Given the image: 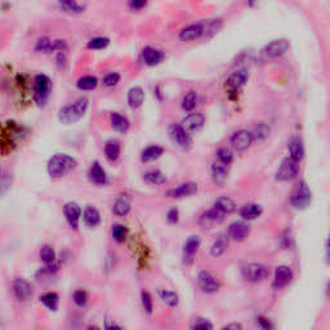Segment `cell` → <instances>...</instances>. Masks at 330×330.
<instances>
[{"label":"cell","mask_w":330,"mask_h":330,"mask_svg":"<svg viewBox=\"0 0 330 330\" xmlns=\"http://www.w3.org/2000/svg\"><path fill=\"white\" fill-rule=\"evenodd\" d=\"M88 106H89V100L87 97H80L74 103H71L68 106H65L64 109L60 110L58 119H60V122L66 125L75 124L87 112Z\"/></svg>","instance_id":"1"},{"label":"cell","mask_w":330,"mask_h":330,"mask_svg":"<svg viewBox=\"0 0 330 330\" xmlns=\"http://www.w3.org/2000/svg\"><path fill=\"white\" fill-rule=\"evenodd\" d=\"M76 167V160L67 154H57L48 161V173L52 178H61Z\"/></svg>","instance_id":"2"},{"label":"cell","mask_w":330,"mask_h":330,"mask_svg":"<svg viewBox=\"0 0 330 330\" xmlns=\"http://www.w3.org/2000/svg\"><path fill=\"white\" fill-rule=\"evenodd\" d=\"M52 90V81L47 75H36L34 80V101L38 106H44Z\"/></svg>","instance_id":"3"},{"label":"cell","mask_w":330,"mask_h":330,"mask_svg":"<svg viewBox=\"0 0 330 330\" xmlns=\"http://www.w3.org/2000/svg\"><path fill=\"white\" fill-rule=\"evenodd\" d=\"M244 279L250 282H260L267 279L269 275V271L264 264L261 263H249L243 268Z\"/></svg>","instance_id":"4"},{"label":"cell","mask_w":330,"mask_h":330,"mask_svg":"<svg viewBox=\"0 0 330 330\" xmlns=\"http://www.w3.org/2000/svg\"><path fill=\"white\" fill-rule=\"evenodd\" d=\"M299 161L294 160L292 157L289 156L286 157L285 160L282 161L280 168L277 169V173H276V180L282 181V182H285V181H292L293 178L297 177L299 172Z\"/></svg>","instance_id":"5"},{"label":"cell","mask_w":330,"mask_h":330,"mask_svg":"<svg viewBox=\"0 0 330 330\" xmlns=\"http://www.w3.org/2000/svg\"><path fill=\"white\" fill-rule=\"evenodd\" d=\"M310 201H311V191L308 189L307 183L302 181L293 193L290 202L295 209H303L310 204Z\"/></svg>","instance_id":"6"},{"label":"cell","mask_w":330,"mask_h":330,"mask_svg":"<svg viewBox=\"0 0 330 330\" xmlns=\"http://www.w3.org/2000/svg\"><path fill=\"white\" fill-rule=\"evenodd\" d=\"M254 142L253 133L247 129H240L231 135V144L236 151H245Z\"/></svg>","instance_id":"7"},{"label":"cell","mask_w":330,"mask_h":330,"mask_svg":"<svg viewBox=\"0 0 330 330\" xmlns=\"http://www.w3.org/2000/svg\"><path fill=\"white\" fill-rule=\"evenodd\" d=\"M170 135L173 138V141L183 150H187L193 144V138L181 124H173L170 127Z\"/></svg>","instance_id":"8"},{"label":"cell","mask_w":330,"mask_h":330,"mask_svg":"<svg viewBox=\"0 0 330 330\" xmlns=\"http://www.w3.org/2000/svg\"><path fill=\"white\" fill-rule=\"evenodd\" d=\"M198 282L202 292L206 294H213V293L218 292L219 289V282L218 280L215 279L214 276L208 271H201L198 276Z\"/></svg>","instance_id":"9"},{"label":"cell","mask_w":330,"mask_h":330,"mask_svg":"<svg viewBox=\"0 0 330 330\" xmlns=\"http://www.w3.org/2000/svg\"><path fill=\"white\" fill-rule=\"evenodd\" d=\"M64 214L66 217V221L68 222L71 228L77 230L79 227V221L81 217V208L77 205L76 202H66L64 206Z\"/></svg>","instance_id":"10"},{"label":"cell","mask_w":330,"mask_h":330,"mask_svg":"<svg viewBox=\"0 0 330 330\" xmlns=\"http://www.w3.org/2000/svg\"><path fill=\"white\" fill-rule=\"evenodd\" d=\"M13 293L16 295V298L21 302H25L32 297V286L25 279L17 277L14 279L12 284Z\"/></svg>","instance_id":"11"},{"label":"cell","mask_w":330,"mask_h":330,"mask_svg":"<svg viewBox=\"0 0 330 330\" xmlns=\"http://www.w3.org/2000/svg\"><path fill=\"white\" fill-rule=\"evenodd\" d=\"M289 49V43L285 39H276L272 40L264 48V55L268 58H277L285 55V52Z\"/></svg>","instance_id":"12"},{"label":"cell","mask_w":330,"mask_h":330,"mask_svg":"<svg viewBox=\"0 0 330 330\" xmlns=\"http://www.w3.org/2000/svg\"><path fill=\"white\" fill-rule=\"evenodd\" d=\"M198 189L199 187L196 183L186 182L180 185V186L170 189L168 191V196L172 199H182V198H187V196H191L198 193Z\"/></svg>","instance_id":"13"},{"label":"cell","mask_w":330,"mask_h":330,"mask_svg":"<svg viewBox=\"0 0 330 330\" xmlns=\"http://www.w3.org/2000/svg\"><path fill=\"white\" fill-rule=\"evenodd\" d=\"M250 234V226L245 222H234L228 227V236L235 241L245 240Z\"/></svg>","instance_id":"14"},{"label":"cell","mask_w":330,"mask_h":330,"mask_svg":"<svg viewBox=\"0 0 330 330\" xmlns=\"http://www.w3.org/2000/svg\"><path fill=\"white\" fill-rule=\"evenodd\" d=\"M248 77H249L248 71L245 70V68H240V70L234 71V72L227 77L226 85H227V88L230 90L236 92V90H239L241 87H243L244 84L247 83Z\"/></svg>","instance_id":"15"},{"label":"cell","mask_w":330,"mask_h":330,"mask_svg":"<svg viewBox=\"0 0 330 330\" xmlns=\"http://www.w3.org/2000/svg\"><path fill=\"white\" fill-rule=\"evenodd\" d=\"M293 280L292 269L286 266H280L275 269V279H273V288L282 289L290 284Z\"/></svg>","instance_id":"16"},{"label":"cell","mask_w":330,"mask_h":330,"mask_svg":"<svg viewBox=\"0 0 330 330\" xmlns=\"http://www.w3.org/2000/svg\"><path fill=\"white\" fill-rule=\"evenodd\" d=\"M204 123H205V116L200 114V112H194V114H190V115H187L186 118L183 119L181 125L189 133H191V132H198L200 128H202Z\"/></svg>","instance_id":"17"},{"label":"cell","mask_w":330,"mask_h":330,"mask_svg":"<svg viewBox=\"0 0 330 330\" xmlns=\"http://www.w3.org/2000/svg\"><path fill=\"white\" fill-rule=\"evenodd\" d=\"M204 35V26L202 23H193L181 30L180 39L182 42H193Z\"/></svg>","instance_id":"18"},{"label":"cell","mask_w":330,"mask_h":330,"mask_svg":"<svg viewBox=\"0 0 330 330\" xmlns=\"http://www.w3.org/2000/svg\"><path fill=\"white\" fill-rule=\"evenodd\" d=\"M200 240L199 236H191L189 237V240L185 243V247H183V258H185V262L186 263H193L194 258H195L196 253L200 248Z\"/></svg>","instance_id":"19"},{"label":"cell","mask_w":330,"mask_h":330,"mask_svg":"<svg viewBox=\"0 0 330 330\" xmlns=\"http://www.w3.org/2000/svg\"><path fill=\"white\" fill-rule=\"evenodd\" d=\"M223 219L224 215L219 212L218 209L213 206L212 209L206 210V212L200 217V224H201L204 228H209L212 227L213 224L222 222Z\"/></svg>","instance_id":"20"},{"label":"cell","mask_w":330,"mask_h":330,"mask_svg":"<svg viewBox=\"0 0 330 330\" xmlns=\"http://www.w3.org/2000/svg\"><path fill=\"white\" fill-rule=\"evenodd\" d=\"M142 58L147 66H156L164 60V53L159 49L152 48V47H146L142 51Z\"/></svg>","instance_id":"21"},{"label":"cell","mask_w":330,"mask_h":330,"mask_svg":"<svg viewBox=\"0 0 330 330\" xmlns=\"http://www.w3.org/2000/svg\"><path fill=\"white\" fill-rule=\"evenodd\" d=\"M89 178L97 186H105L107 183L106 172L101 167V164L98 161L92 164V167L89 169Z\"/></svg>","instance_id":"22"},{"label":"cell","mask_w":330,"mask_h":330,"mask_svg":"<svg viewBox=\"0 0 330 330\" xmlns=\"http://www.w3.org/2000/svg\"><path fill=\"white\" fill-rule=\"evenodd\" d=\"M83 221L88 227H96V226H98L101 222V214L100 212H98V209L92 205L87 206V208L84 209Z\"/></svg>","instance_id":"23"},{"label":"cell","mask_w":330,"mask_h":330,"mask_svg":"<svg viewBox=\"0 0 330 330\" xmlns=\"http://www.w3.org/2000/svg\"><path fill=\"white\" fill-rule=\"evenodd\" d=\"M289 154L290 157L297 161H301L305 156V146L302 142L301 138L294 137L292 138V141L289 142Z\"/></svg>","instance_id":"24"},{"label":"cell","mask_w":330,"mask_h":330,"mask_svg":"<svg viewBox=\"0 0 330 330\" xmlns=\"http://www.w3.org/2000/svg\"><path fill=\"white\" fill-rule=\"evenodd\" d=\"M111 125L112 128L115 129L116 132L119 133H127L131 127V123L125 116H123L122 114H119V112H112L111 114Z\"/></svg>","instance_id":"25"},{"label":"cell","mask_w":330,"mask_h":330,"mask_svg":"<svg viewBox=\"0 0 330 330\" xmlns=\"http://www.w3.org/2000/svg\"><path fill=\"white\" fill-rule=\"evenodd\" d=\"M144 101V92L141 87L132 88L128 92V103L132 109H139Z\"/></svg>","instance_id":"26"},{"label":"cell","mask_w":330,"mask_h":330,"mask_svg":"<svg viewBox=\"0 0 330 330\" xmlns=\"http://www.w3.org/2000/svg\"><path fill=\"white\" fill-rule=\"evenodd\" d=\"M262 214V208L258 204H247L240 209V217L244 221H253Z\"/></svg>","instance_id":"27"},{"label":"cell","mask_w":330,"mask_h":330,"mask_svg":"<svg viewBox=\"0 0 330 330\" xmlns=\"http://www.w3.org/2000/svg\"><path fill=\"white\" fill-rule=\"evenodd\" d=\"M163 154H164V147H161L159 144H152V146H148L147 148H144L143 152H142L141 160L143 161V163L157 160L159 157H161V155Z\"/></svg>","instance_id":"28"},{"label":"cell","mask_w":330,"mask_h":330,"mask_svg":"<svg viewBox=\"0 0 330 330\" xmlns=\"http://www.w3.org/2000/svg\"><path fill=\"white\" fill-rule=\"evenodd\" d=\"M214 208H217L222 214L226 217V215L231 214L236 209L234 200H231L230 198H226V196H221L218 199L214 201Z\"/></svg>","instance_id":"29"},{"label":"cell","mask_w":330,"mask_h":330,"mask_svg":"<svg viewBox=\"0 0 330 330\" xmlns=\"http://www.w3.org/2000/svg\"><path fill=\"white\" fill-rule=\"evenodd\" d=\"M58 6L68 14H80L84 12V6L76 0H58Z\"/></svg>","instance_id":"30"},{"label":"cell","mask_w":330,"mask_h":330,"mask_svg":"<svg viewBox=\"0 0 330 330\" xmlns=\"http://www.w3.org/2000/svg\"><path fill=\"white\" fill-rule=\"evenodd\" d=\"M105 154L110 161H116L122 154V146L118 141L111 139L105 144Z\"/></svg>","instance_id":"31"},{"label":"cell","mask_w":330,"mask_h":330,"mask_svg":"<svg viewBox=\"0 0 330 330\" xmlns=\"http://www.w3.org/2000/svg\"><path fill=\"white\" fill-rule=\"evenodd\" d=\"M40 302L51 311H57L58 305H60V295L55 292L45 293L40 297Z\"/></svg>","instance_id":"32"},{"label":"cell","mask_w":330,"mask_h":330,"mask_svg":"<svg viewBox=\"0 0 330 330\" xmlns=\"http://www.w3.org/2000/svg\"><path fill=\"white\" fill-rule=\"evenodd\" d=\"M143 181L148 185H164L167 182V177L164 176L163 172L160 170H150L147 173L143 174Z\"/></svg>","instance_id":"33"},{"label":"cell","mask_w":330,"mask_h":330,"mask_svg":"<svg viewBox=\"0 0 330 330\" xmlns=\"http://www.w3.org/2000/svg\"><path fill=\"white\" fill-rule=\"evenodd\" d=\"M112 212L118 217H125L131 212V201L127 198H119L112 206Z\"/></svg>","instance_id":"34"},{"label":"cell","mask_w":330,"mask_h":330,"mask_svg":"<svg viewBox=\"0 0 330 330\" xmlns=\"http://www.w3.org/2000/svg\"><path fill=\"white\" fill-rule=\"evenodd\" d=\"M227 172H228V165H224L221 161L215 160L213 164L212 168V173L213 178L217 183H222L226 178H227Z\"/></svg>","instance_id":"35"},{"label":"cell","mask_w":330,"mask_h":330,"mask_svg":"<svg viewBox=\"0 0 330 330\" xmlns=\"http://www.w3.org/2000/svg\"><path fill=\"white\" fill-rule=\"evenodd\" d=\"M157 294H159V298L161 299V302L165 303L168 307L174 308L180 303V298H178V295L174 292H170V290H159Z\"/></svg>","instance_id":"36"},{"label":"cell","mask_w":330,"mask_h":330,"mask_svg":"<svg viewBox=\"0 0 330 330\" xmlns=\"http://www.w3.org/2000/svg\"><path fill=\"white\" fill-rule=\"evenodd\" d=\"M97 84H98V80H97V77L94 76H84L80 77L76 83L77 89L80 90H93L96 89Z\"/></svg>","instance_id":"37"},{"label":"cell","mask_w":330,"mask_h":330,"mask_svg":"<svg viewBox=\"0 0 330 330\" xmlns=\"http://www.w3.org/2000/svg\"><path fill=\"white\" fill-rule=\"evenodd\" d=\"M196 105H198V94H196V92L191 90V92H189L186 96L183 97L182 109L186 112H190L195 109Z\"/></svg>","instance_id":"38"},{"label":"cell","mask_w":330,"mask_h":330,"mask_svg":"<svg viewBox=\"0 0 330 330\" xmlns=\"http://www.w3.org/2000/svg\"><path fill=\"white\" fill-rule=\"evenodd\" d=\"M112 237H114V240L118 241V243H124L127 236H128V228L125 227L124 224H114L112 226L111 230Z\"/></svg>","instance_id":"39"},{"label":"cell","mask_w":330,"mask_h":330,"mask_svg":"<svg viewBox=\"0 0 330 330\" xmlns=\"http://www.w3.org/2000/svg\"><path fill=\"white\" fill-rule=\"evenodd\" d=\"M226 248H227V241L224 237H219L218 240H215L213 243L212 248H210V254L213 257H219L226 252Z\"/></svg>","instance_id":"40"},{"label":"cell","mask_w":330,"mask_h":330,"mask_svg":"<svg viewBox=\"0 0 330 330\" xmlns=\"http://www.w3.org/2000/svg\"><path fill=\"white\" fill-rule=\"evenodd\" d=\"M40 260L48 264V263H53L56 261V252L55 249L49 245H44V247L40 249Z\"/></svg>","instance_id":"41"},{"label":"cell","mask_w":330,"mask_h":330,"mask_svg":"<svg viewBox=\"0 0 330 330\" xmlns=\"http://www.w3.org/2000/svg\"><path fill=\"white\" fill-rule=\"evenodd\" d=\"M109 44V39L103 38V36H98V38H94L88 42V48L93 49V51H101V49L106 48Z\"/></svg>","instance_id":"42"},{"label":"cell","mask_w":330,"mask_h":330,"mask_svg":"<svg viewBox=\"0 0 330 330\" xmlns=\"http://www.w3.org/2000/svg\"><path fill=\"white\" fill-rule=\"evenodd\" d=\"M72 301L75 302V305H76L77 307H85L88 303V293L85 292V290H83V289H77V290L74 292V294H72Z\"/></svg>","instance_id":"43"},{"label":"cell","mask_w":330,"mask_h":330,"mask_svg":"<svg viewBox=\"0 0 330 330\" xmlns=\"http://www.w3.org/2000/svg\"><path fill=\"white\" fill-rule=\"evenodd\" d=\"M217 160L223 163L224 165H228V167H230L232 160H234V155H232V152H231L228 148L222 147L217 151Z\"/></svg>","instance_id":"44"},{"label":"cell","mask_w":330,"mask_h":330,"mask_svg":"<svg viewBox=\"0 0 330 330\" xmlns=\"http://www.w3.org/2000/svg\"><path fill=\"white\" fill-rule=\"evenodd\" d=\"M253 133L254 139H258V141H262L264 138H267L269 133V129L264 123H260V124H257L254 127V131L252 132Z\"/></svg>","instance_id":"45"},{"label":"cell","mask_w":330,"mask_h":330,"mask_svg":"<svg viewBox=\"0 0 330 330\" xmlns=\"http://www.w3.org/2000/svg\"><path fill=\"white\" fill-rule=\"evenodd\" d=\"M53 40L49 38H40L35 44V51L42 53H51V45Z\"/></svg>","instance_id":"46"},{"label":"cell","mask_w":330,"mask_h":330,"mask_svg":"<svg viewBox=\"0 0 330 330\" xmlns=\"http://www.w3.org/2000/svg\"><path fill=\"white\" fill-rule=\"evenodd\" d=\"M141 299H142V306H143L144 311L147 312L148 315L152 314V308H154V302H152V297L150 295L148 292H142L141 294Z\"/></svg>","instance_id":"47"},{"label":"cell","mask_w":330,"mask_h":330,"mask_svg":"<svg viewBox=\"0 0 330 330\" xmlns=\"http://www.w3.org/2000/svg\"><path fill=\"white\" fill-rule=\"evenodd\" d=\"M191 329H201V330H210L213 329V325L209 323L206 319L196 318L194 319L193 324H191Z\"/></svg>","instance_id":"48"},{"label":"cell","mask_w":330,"mask_h":330,"mask_svg":"<svg viewBox=\"0 0 330 330\" xmlns=\"http://www.w3.org/2000/svg\"><path fill=\"white\" fill-rule=\"evenodd\" d=\"M120 81V74H118V72H110V74H107L106 76L103 77V85L107 88H111V87H115L116 84Z\"/></svg>","instance_id":"49"},{"label":"cell","mask_w":330,"mask_h":330,"mask_svg":"<svg viewBox=\"0 0 330 330\" xmlns=\"http://www.w3.org/2000/svg\"><path fill=\"white\" fill-rule=\"evenodd\" d=\"M147 4V0H129V8L132 10H141Z\"/></svg>","instance_id":"50"},{"label":"cell","mask_w":330,"mask_h":330,"mask_svg":"<svg viewBox=\"0 0 330 330\" xmlns=\"http://www.w3.org/2000/svg\"><path fill=\"white\" fill-rule=\"evenodd\" d=\"M167 219H168V222H169V223H172V224L177 223V222H178V219H180V212H178V209H177V208L170 209L169 212H168V214H167Z\"/></svg>","instance_id":"51"},{"label":"cell","mask_w":330,"mask_h":330,"mask_svg":"<svg viewBox=\"0 0 330 330\" xmlns=\"http://www.w3.org/2000/svg\"><path fill=\"white\" fill-rule=\"evenodd\" d=\"M66 43L64 42V40H53L52 42V45H51V53L52 52H64L65 49H66Z\"/></svg>","instance_id":"52"},{"label":"cell","mask_w":330,"mask_h":330,"mask_svg":"<svg viewBox=\"0 0 330 330\" xmlns=\"http://www.w3.org/2000/svg\"><path fill=\"white\" fill-rule=\"evenodd\" d=\"M258 325H260L261 328H263V329H269V328H272L269 320H267V319L264 318H258Z\"/></svg>","instance_id":"53"},{"label":"cell","mask_w":330,"mask_h":330,"mask_svg":"<svg viewBox=\"0 0 330 330\" xmlns=\"http://www.w3.org/2000/svg\"><path fill=\"white\" fill-rule=\"evenodd\" d=\"M105 328L106 329H122V327L120 325H118L116 323H114V321H110V320H106L105 321Z\"/></svg>","instance_id":"54"},{"label":"cell","mask_w":330,"mask_h":330,"mask_svg":"<svg viewBox=\"0 0 330 330\" xmlns=\"http://www.w3.org/2000/svg\"><path fill=\"white\" fill-rule=\"evenodd\" d=\"M224 329H243V327H241L240 324H230V325H226L224 327Z\"/></svg>","instance_id":"55"},{"label":"cell","mask_w":330,"mask_h":330,"mask_svg":"<svg viewBox=\"0 0 330 330\" xmlns=\"http://www.w3.org/2000/svg\"><path fill=\"white\" fill-rule=\"evenodd\" d=\"M327 257L328 261L330 262V235H329V240H328V247H327Z\"/></svg>","instance_id":"56"},{"label":"cell","mask_w":330,"mask_h":330,"mask_svg":"<svg viewBox=\"0 0 330 330\" xmlns=\"http://www.w3.org/2000/svg\"><path fill=\"white\" fill-rule=\"evenodd\" d=\"M258 1H260V0H248V4H249V6H254Z\"/></svg>","instance_id":"57"}]
</instances>
